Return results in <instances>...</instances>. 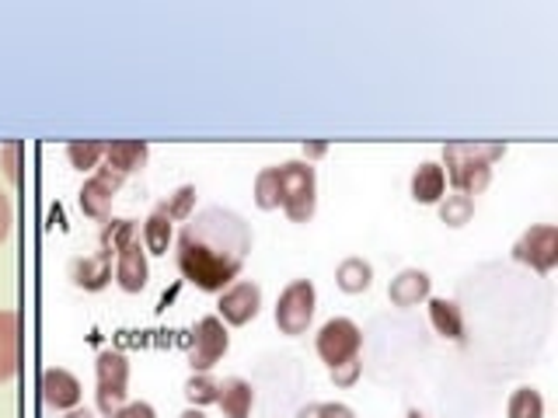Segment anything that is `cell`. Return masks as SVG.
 I'll return each instance as SVG.
<instances>
[{"label": "cell", "mask_w": 558, "mask_h": 418, "mask_svg": "<svg viewBox=\"0 0 558 418\" xmlns=\"http://www.w3.org/2000/svg\"><path fill=\"white\" fill-rule=\"evenodd\" d=\"M252 223L227 206H206L189 217L174 241L179 272L203 293H223L252 255Z\"/></svg>", "instance_id": "1"}, {"label": "cell", "mask_w": 558, "mask_h": 418, "mask_svg": "<svg viewBox=\"0 0 558 418\" xmlns=\"http://www.w3.org/2000/svg\"><path fill=\"white\" fill-rule=\"evenodd\" d=\"M506 147L502 144H447L444 147V164L447 179L453 188L464 196H478L493 182V164L502 161Z\"/></svg>", "instance_id": "2"}, {"label": "cell", "mask_w": 558, "mask_h": 418, "mask_svg": "<svg viewBox=\"0 0 558 418\" xmlns=\"http://www.w3.org/2000/svg\"><path fill=\"white\" fill-rule=\"evenodd\" d=\"M276 185H279V206L293 223H307L318 206V182H314V168L307 161H287L276 164Z\"/></svg>", "instance_id": "3"}, {"label": "cell", "mask_w": 558, "mask_h": 418, "mask_svg": "<svg viewBox=\"0 0 558 418\" xmlns=\"http://www.w3.org/2000/svg\"><path fill=\"white\" fill-rule=\"evenodd\" d=\"M95 370H98V411L112 418L130 397V359L116 353V348H105Z\"/></svg>", "instance_id": "4"}, {"label": "cell", "mask_w": 558, "mask_h": 418, "mask_svg": "<svg viewBox=\"0 0 558 418\" xmlns=\"http://www.w3.org/2000/svg\"><path fill=\"white\" fill-rule=\"evenodd\" d=\"M314 300H318V296H314L311 279H293L276 300V328L283 331V335H304L314 318Z\"/></svg>", "instance_id": "5"}, {"label": "cell", "mask_w": 558, "mask_h": 418, "mask_svg": "<svg viewBox=\"0 0 558 418\" xmlns=\"http://www.w3.org/2000/svg\"><path fill=\"white\" fill-rule=\"evenodd\" d=\"M227 348H231V335H227V328L217 314H209V318H203L196 331H192V348H189L192 373H209L227 356Z\"/></svg>", "instance_id": "6"}, {"label": "cell", "mask_w": 558, "mask_h": 418, "mask_svg": "<svg viewBox=\"0 0 558 418\" xmlns=\"http://www.w3.org/2000/svg\"><path fill=\"white\" fill-rule=\"evenodd\" d=\"M318 356L322 362L328 366H339V362H349V359H356L360 356V345H363V335H360V328L349 321V318H331L322 324L318 331Z\"/></svg>", "instance_id": "7"}, {"label": "cell", "mask_w": 558, "mask_h": 418, "mask_svg": "<svg viewBox=\"0 0 558 418\" xmlns=\"http://www.w3.org/2000/svg\"><path fill=\"white\" fill-rule=\"evenodd\" d=\"M510 255L534 272H551L558 266V231L551 223H537L513 244Z\"/></svg>", "instance_id": "8"}, {"label": "cell", "mask_w": 558, "mask_h": 418, "mask_svg": "<svg viewBox=\"0 0 558 418\" xmlns=\"http://www.w3.org/2000/svg\"><path fill=\"white\" fill-rule=\"evenodd\" d=\"M122 174L119 171H112L109 164L105 168H98L92 179L84 182V188H81V209L92 220H98V223H105L109 220V213H112V199H116V192L122 188Z\"/></svg>", "instance_id": "9"}, {"label": "cell", "mask_w": 558, "mask_h": 418, "mask_svg": "<svg viewBox=\"0 0 558 418\" xmlns=\"http://www.w3.org/2000/svg\"><path fill=\"white\" fill-rule=\"evenodd\" d=\"M147 275H150L147 251H144V241H140V234H136L116 251V283L126 293H140L147 286Z\"/></svg>", "instance_id": "10"}, {"label": "cell", "mask_w": 558, "mask_h": 418, "mask_svg": "<svg viewBox=\"0 0 558 418\" xmlns=\"http://www.w3.org/2000/svg\"><path fill=\"white\" fill-rule=\"evenodd\" d=\"M258 310H262V290L255 283H234L220 296V321L234 324V328L255 321Z\"/></svg>", "instance_id": "11"}, {"label": "cell", "mask_w": 558, "mask_h": 418, "mask_svg": "<svg viewBox=\"0 0 558 418\" xmlns=\"http://www.w3.org/2000/svg\"><path fill=\"white\" fill-rule=\"evenodd\" d=\"M39 388H43V401L57 411H70L81 405V380L70 370H60V366L43 373Z\"/></svg>", "instance_id": "12"}, {"label": "cell", "mask_w": 558, "mask_h": 418, "mask_svg": "<svg viewBox=\"0 0 558 418\" xmlns=\"http://www.w3.org/2000/svg\"><path fill=\"white\" fill-rule=\"evenodd\" d=\"M22 366V318L14 310H0V383L11 380Z\"/></svg>", "instance_id": "13"}, {"label": "cell", "mask_w": 558, "mask_h": 418, "mask_svg": "<svg viewBox=\"0 0 558 418\" xmlns=\"http://www.w3.org/2000/svg\"><path fill=\"white\" fill-rule=\"evenodd\" d=\"M70 279H74V286H81L87 293L105 290L112 283V255L98 251V255H87V258H74L70 261Z\"/></svg>", "instance_id": "14"}, {"label": "cell", "mask_w": 558, "mask_h": 418, "mask_svg": "<svg viewBox=\"0 0 558 418\" xmlns=\"http://www.w3.org/2000/svg\"><path fill=\"white\" fill-rule=\"evenodd\" d=\"M147 157H150V147L144 144V139H112V144H105V164H109L112 171H119L122 179L144 168Z\"/></svg>", "instance_id": "15"}, {"label": "cell", "mask_w": 558, "mask_h": 418, "mask_svg": "<svg viewBox=\"0 0 558 418\" xmlns=\"http://www.w3.org/2000/svg\"><path fill=\"white\" fill-rule=\"evenodd\" d=\"M429 286H433V279L423 269H405L391 279L388 296H391L395 307H415L418 300H426L429 296Z\"/></svg>", "instance_id": "16"}, {"label": "cell", "mask_w": 558, "mask_h": 418, "mask_svg": "<svg viewBox=\"0 0 558 418\" xmlns=\"http://www.w3.org/2000/svg\"><path fill=\"white\" fill-rule=\"evenodd\" d=\"M217 405L223 408L227 418H248V415H252V405H255L252 383H248V380H241V377H227V380L220 383Z\"/></svg>", "instance_id": "17"}, {"label": "cell", "mask_w": 558, "mask_h": 418, "mask_svg": "<svg viewBox=\"0 0 558 418\" xmlns=\"http://www.w3.org/2000/svg\"><path fill=\"white\" fill-rule=\"evenodd\" d=\"M444 192H447V174L440 164H418L415 174H412V199L415 202H423V206H433V202H440L444 199Z\"/></svg>", "instance_id": "18"}, {"label": "cell", "mask_w": 558, "mask_h": 418, "mask_svg": "<svg viewBox=\"0 0 558 418\" xmlns=\"http://www.w3.org/2000/svg\"><path fill=\"white\" fill-rule=\"evenodd\" d=\"M429 321L436 328V335H444L450 342H464V318H461V307L453 300L433 296V300H429Z\"/></svg>", "instance_id": "19"}, {"label": "cell", "mask_w": 558, "mask_h": 418, "mask_svg": "<svg viewBox=\"0 0 558 418\" xmlns=\"http://www.w3.org/2000/svg\"><path fill=\"white\" fill-rule=\"evenodd\" d=\"M336 283H339L342 293H363V290H371V283H374L371 261H363V258H345L342 266L336 269Z\"/></svg>", "instance_id": "20"}, {"label": "cell", "mask_w": 558, "mask_h": 418, "mask_svg": "<svg viewBox=\"0 0 558 418\" xmlns=\"http://www.w3.org/2000/svg\"><path fill=\"white\" fill-rule=\"evenodd\" d=\"M140 241H144V251L147 255H168V244H171V220L154 209V213L144 220V231H140Z\"/></svg>", "instance_id": "21"}, {"label": "cell", "mask_w": 558, "mask_h": 418, "mask_svg": "<svg viewBox=\"0 0 558 418\" xmlns=\"http://www.w3.org/2000/svg\"><path fill=\"white\" fill-rule=\"evenodd\" d=\"M185 397L192 401V408H203V405H217L220 397V380L214 373H192L185 380Z\"/></svg>", "instance_id": "22"}, {"label": "cell", "mask_w": 558, "mask_h": 418, "mask_svg": "<svg viewBox=\"0 0 558 418\" xmlns=\"http://www.w3.org/2000/svg\"><path fill=\"white\" fill-rule=\"evenodd\" d=\"M140 231H136V220H105L101 223V234H98V248L101 251H109V255H116L122 244H126L130 237H136Z\"/></svg>", "instance_id": "23"}, {"label": "cell", "mask_w": 558, "mask_h": 418, "mask_svg": "<svg viewBox=\"0 0 558 418\" xmlns=\"http://www.w3.org/2000/svg\"><path fill=\"white\" fill-rule=\"evenodd\" d=\"M192 206H196V185H182V188H174L165 202H157L154 209H161L171 223H179V220L192 217Z\"/></svg>", "instance_id": "24"}, {"label": "cell", "mask_w": 558, "mask_h": 418, "mask_svg": "<svg viewBox=\"0 0 558 418\" xmlns=\"http://www.w3.org/2000/svg\"><path fill=\"white\" fill-rule=\"evenodd\" d=\"M506 418H545V401L534 388H517L506 405Z\"/></svg>", "instance_id": "25"}, {"label": "cell", "mask_w": 558, "mask_h": 418, "mask_svg": "<svg viewBox=\"0 0 558 418\" xmlns=\"http://www.w3.org/2000/svg\"><path fill=\"white\" fill-rule=\"evenodd\" d=\"M475 217V199L464 196V192H453V196L440 199V220L447 226H464Z\"/></svg>", "instance_id": "26"}, {"label": "cell", "mask_w": 558, "mask_h": 418, "mask_svg": "<svg viewBox=\"0 0 558 418\" xmlns=\"http://www.w3.org/2000/svg\"><path fill=\"white\" fill-rule=\"evenodd\" d=\"M101 157H105V144H101V139H84V144H70L66 147V161L74 164L77 171L98 168Z\"/></svg>", "instance_id": "27"}, {"label": "cell", "mask_w": 558, "mask_h": 418, "mask_svg": "<svg viewBox=\"0 0 558 418\" xmlns=\"http://www.w3.org/2000/svg\"><path fill=\"white\" fill-rule=\"evenodd\" d=\"M255 206L258 209H279V185H276V168L258 171L255 179Z\"/></svg>", "instance_id": "28"}, {"label": "cell", "mask_w": 558, "mask_h": 418, "mask_svg": "<svg viewBox=\"0 0 558 418\" xmlns=\"http://www.w3.org/2000/svg\"><path fill=\"white\" fill-rule=\"evenodd\" d=\"M331 380H336V388H353V383L360 380V356L331 366Z\"/></svg>", "instance_id": "29"}, {"label": "cell", "mask_w": 558, "mask_h": 418, "mask_svg": "<svg viewBox=\"0 0 558 418\" xmlns=\"http://www.w3.org/2000/svg\"><path fill=\"white\" fill-rule=\"evenodd\" d=\"M112 418H157V411L147 405V401H130V405H122Z\"/></svg>", "instance_id": "30"}, {"label": "cell", "mask_w": 558, "mask_h": 418, "mask_svg": "<svg viewBox=\"0 0 558 418\" xmlns=\"http://www.w3.org/2000/svg\"><path fill=\"white\" fill-rule=\"evenodd\" d=\"M11 223H14V209H11V199L0 192V244L8 241V234H11Z\"/></svg>", "instance_id": "31"}, {"label": "cell", "mask_w": 558, "mask_h": 418, "mask_svg": "<svg viewBox=\"0 0 558 418\" xmlns=\"http://www.w3.org/2000/svg\"><path fill=\"white\" fill-rule=\"evenodd\" d=\"M318 418H356V415H353V408H349V405L331 401V405H318Z\"/></svg>", "instance_id": "32"}, {"label": "cell", "mask_w": 558, "mask_h": 418, "mask_svg": "<svg viewBox=\"0 0 558 418\" xmlns=\"http://www.w3.org/2000/svg\"><path fill=\"white\" fill-rule=\"evenodd\" d=\"M17 153H22V147H17V144L4 147V171H8L11 182H17Z\"/></svg>", "instance_id": "33"}, {"label": "cell", "mask_w": 558, "mask_h": 418, "mask_svg": "<svg viewBox=\"0 0 558 418\" xmlns=\"http://www.w3.org/2000/svg\"><path fill=\"white\" fill-rule=\"evenodd\" d=\"M328 153V147L325 144H304V157H307V164L314 161V157H325Z\"/></svg>", "instance_id": "34"}, {"label": "cell", "mask_w": 558, "mask_h": 418, "mask_svg": "<svg viewBox=\"0 0 558 418\" xmlns=\"http://www.w3.org/2000/svg\"><path fill=\"white\" fill-rule=\"evenodd\" d=\"M296 418H318V405H307V408H301V411H296Z\"/></svg>", "instance_id": "35"}, {"label": "cell", "mask_w": 558, "mask_h": 418, "mask_svg": "<svg viewBox=\"0 0 558 418\" xmlns=\"http://www.w3.org/2000/svg\"><path fill=\"white\" fill-rule=\"evenodd\" d=\"M66 418H95V415L87 411V408H70V411H66Z\"/></svg>", "instance_id": "36"}, {"label": "cell", "mask_w": 558, "mask_h": 418, "mask_svg": "<svg viewBox=\"0 0 558 418\" xmlns=\"http://www.w3.org/2000/svg\"><path fill=\"white\" fill-rule=\"evenodd\" d=\"M179 418H206V415H203L199 408H185V411H182Z\"/></svg>", "instance_id": "37"}, {"label": "cell", "mask_w": 558, "mask_h": 418, "mask_svg": "<svg viewBox=\"0 0 558 418\" xmlns=\"http://www.w3.org/2000/svg\"><path fill=\"white\" fill-rule=\"evenodd\" d=\"M405 418H426V415L418 411V408H409V415H405Z\"/></svg>", "instance_id": "38"}]
</instances>
